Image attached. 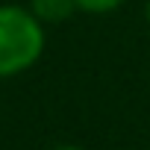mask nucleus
Returning <instances> with one entry per match:
<instances>
[{"label": "nucleus", "mask_w": 150, "mask_h": 150, "mask_svg": "<svg viewBox=\"0 0 150 150\" xmlns=\"http://www.w3.org/2000/svg\"><path fill=\"white\" fill-rule=\"evenodd\" d=\"M53 150H83V147H77V144H59V147H53Z\"/></svg>", "instance_id": "4"}, {"label": "nucleus", "mask_w": 150, "mask_h": 150, "mask_svg": "<svg viewBox=\"0 0 150 150\" xmlns=\"http://www.w3.org/2000/svg\"><path fill=\"white\" fill-rule=\"evenodd\" d=\"M44 53V24L24 6H0V77L33 68Z\"/></svg>", "instance_id": "1"}, {"label": "nucleus", "mask_w": 150, "mask_h": 150, "mask_svg": "<svg viewBox=\"0 0 150 150\" xmlns=\"http://www.w3.org/2000/svg\"><path fill=\"white\" fill-rule=\"evenodd\" d=\"M147 24H150V0H147Z\"/></svg>", "instance_id": "5"}, {"label": "nucleus", "mask_w": 150, "mask_h": 150, "mask_svg": "<svg viewBox=\"0 0 150 150\" xmlns=\"http://www.w3.org/2000/svg\"><path fill=\"white\" fill-rule=\"evenodd\" d=\"M127 0H77L80 12H91V15H106V12H115L118 6H124Z\"/></svg>", "instance_id": "3"}, {"label": "nucleus", "mask_w": 150, "mask_h": 150, "mask_svg": "<svg viewBox=\"0 0 150 150\" xmlns=\"http://www.w3.org/2000/svg\"><path fill=\"white\" fill-rule=\"evenodd\" d=\"M77 0H33L30 12L41 21V24H62L77 12Z\"/></svg>", "instance_id": "2"}]
</instances>
